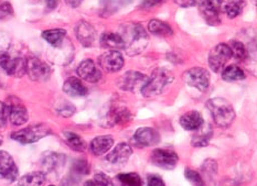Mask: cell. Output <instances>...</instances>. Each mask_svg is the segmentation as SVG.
Returning <instances> with one entry per match:
<instances>
[{
    "label": "cell",
    "mask_w": 257,
    "mask_h": 186,
    "mask_svg": "<svg viewBox=\"0 0 257 186\" xmlns=\"http://www.w3.org/2000/svg\"><path fill=\"white\" fill-rule=\"evenodd\" d=\"M119 35L125 43L124 50L131 56L141 54L148 46L149 38L147 32L139 24H128L124 26Z\"/></svg>",
    "instance_id": "cell-1"
},
{
    "label": "cell",
    "mask_w": 257,
    "mask_h": 186,
    "mask_svg": "<svg viewBox=\"0 0 257 186\" xmlns=\"http://www.w3.org/2000/svg\"><path fill=\"white\" fill-rule=\"evenodd\" d=\"M175 80L172 73L168 70L158 67L153 73L152 76L147 78L146 83L142 87V94L145 97H154L165 92V89L168 87Z\"/></svg>",
    "instance_id": "cell-2"
},
{
    "label": "cell",
    "mask_w": 257,
    "mask_h": 186,
    "mask_svg": "<svg viewBox=\"0 0 257 186\" xmlns=\"http://www.w3.org/2000/svg\"><path fill=\"white\" fill-rule=\"evenodd\" d=\"M206 106H208L212 118L219 127L227 128L235 119V111H234L233 106L230 101L224 98H211L208 100Z\"/></svg>",
    "instance_id": "cell-3"
},
{
    "label": "cell",
    "mask_w": 257,
    "mask_h": 186,
    "mask_svg": "<svg viewBox=\"0 0 257 186\" xmlns=\"http://www.w3.org/2000/svg\"><path fill=\"white\" fill-rule=\"evenodd\" d=\"M50 133H51V130H50V128L48 126L36 125V126L28 127L14 132L11 134V138L16 141H18L20 143L29 144V143L37 142V141L47 137Z\"/></svg>",
    "instance_id": "cell-4"
},
{
    "label": "cell",
    "mask_w": 257,
    "mask_h": 186,
    "mask_svg": "<svg viewBox=\"0 0 257 186\" xmlns=\"http://www.w3.org/2000/svg\"><path fill=\"white\" fill-rule=\"evenodd\" d=\"M183 81L187 85L205 92L210 85V74L202 67H192L183 73Z\"/></svg>",
    "instance_id": "cell-5"
},
{
    "label": "cell",
    "mask_w": 257,
    "mask_h": 186,
    "mask_svg": "<svg viewBox=\"0 0 257 186\" xmlns=\"http://www.w3.org/2000/svg\"><path fill=\"white\" fill-rule=\"evenodd\" d=\"M232 58V52L227 44L220 43L211 50L209 54V66L211 70L219 73L224 69L227 61Z\"/></svg>",
    "instance_id": "cell-6"
},
{
    "label": "cell",
    "mask_w": 257,
    "mask_h": 186,
    "mask_svg": "<svg viewBox=\"0 0 257 186\" xmlns=\"http://www.w3.org/2000/svg\"><path fill=\"white\" fill-rule=\"evenodd\" d=\"M27 60L20 56H11L9 54L0 55V67L6 74L21 77L26 74Z\"/></svg>",
    "instance_id": "cell-7"
},
{
    "label": "cell",
    "mask_w": 257,
    "mask_h": 186,
    "mask_svg": "<svg viewBox=\"0 0 257 186\" xmlns=\"http://www.w3.org/2000/svg\"><path fill=\"white\" fill-rule=\"evenodd\" d=\"M222 0H198L200 13L210 26L220 25Z\"/></svg>",
    "instance_id": "cell-8"
},
{
    "label": "cell",
    "mask_w": 257,
    "mask_h": 186,
    "mask_svg": "<svg viewBox=\"0 0 257 186\" xmlns=\"http://www.w3.org/2000/svg\"><path fill=\"white\" fill-rule=\"evenodd\" d=\"M26 73L32 81L42 82L47 81L51 75L50 66L38 58H30L27 60Z\"/></svg>",
    "instance_id": "cell-9"
},
{
    "label": "cell",
    "mask_w": 257,
    "mask_h": 186,
    "mask_svg": "<svg viewBox=\"0 0 257 186\" xmlns=\"http://www.w3.org/2000/svg\"><path fill=\"white\" fill-rule=\"evenodd\" d=\"M150 157L156 166L164 170H173L179 161L178 154L170 149H155Z\"/></svg>",
    "instance_id": "cell-10"
},
{
    "label": "cell",
    "mask_w": 257,
    "mask_h": 186,
    "mask_svg": "<svg viewBox=\"0 0 257 186\" xmlns=\"http://www.w3.org/2000/svg\"><path fill=\"white\" fill-rule=\"evenodd\" d=\"M8 106V119L14 126H22L29 119V114L25 107L18 98H10L8 103H6Z\"/></svg>",
    "instance_id": "cell-11"
},
{
    "label": "cell",
    "mask_w": 257,
    "mask_h": 186,
    "mask_svg": "<svg viewBox=\"0 0 257 186\" xmlns=\"http://www.w3.org/2000/svg\"><path fill=\"white\" fill-rule=\"evenodd\" d=\"M160 140L159 133L157 130L150 127L139 128L134 134L133 142L138 148H146V146L156 145Z\"/></svg>",
    "instance_id": "cell-12"
},
{
    "label": "cell",
    "mask_w": 257,
    "mask_h": 186,
    "mask_svg": "<svg viewBox=\"0 0 257 186\" xmlns=\"http://www.w3.org/2000/svg\"><path fill=\"white\" fill-rule=\"evenodd\" d=\"M99 65L108 73L118 72L124 66V58L119 51H108L99 56Z\"/></svg>",
    "instance_id": "cell-13"
},
{
    "label": "cell",
    "mask_w": 257,
    "mask_h": 186,
    "mask_svg": "<svg viewBox=\"0 0 257 186\" xmlns=\"http://www.w3.org/2000/svg\"><path fill=\"white\" fill-rule=\"evenodd\" d=\"M147 81L146 75H144L143 73L130 71L125 73L122 77L119 80V87L124 91L134 92L138 87H143V85Z\"/></svg>",
    "instance_id": "cell-14"
},
{
    "label": "cell",
    "mask_w": 257,
    "mask_h": 186,
    "mask_svg": "<svg viewBox=\"0 0 257 186\" xmlns=\"http://www.w3.org/2000/svg\"><path fill=\"white\" fill-rule=\"evenodd\" d=\"M0 175L13 182L18 176V167L8 152L0 151Z\"/></svg>",
    "instance_id": "cell-15"
},
{
    "label": "cell",
    "mask_w": 257,
    "mask_h": 186,
    "mask_svg": "<svg viewBox=\"0 0 257 186\" xmlns=\"http://www.w3.org/2000/svg\"><path fill=\"white\" fill-rule=\"evenodd\" d=\"M77 75L89 83H96L102 78V73L92 60H84L77 66Z\"/></svg>",
    "instance_id": "cell-16"
},
{
    "label": "cell",
    "mask_w": 257,
    "mask_h": 186,
    "mask_svg": "<svg viewBox=\"0 0 257 186\" xmlns=\"http://www.w3.org/2000/svg\"><path fill=\"white\" fill-rule=\"evenodd\" d=\"M132 154L133 150L131 148V145L121 142L119 144H117L115 148L109 152L108 155L106 156V159H107V161L111 163V164L120 165L125 164V163L130 160Z\"/></svg>",
    "instance_id": "cell-17"
},
{
    "label": "cell",
    "mask_w": 257,
    "mask_h": 186,
    "mask_svg": "<svg viewBox=\"0 0 257 186\" xmlns=\"http://www.w3.org/2000/svg\"><path fill=\"white\" fill-rule=\"evenodd\" d=\"M75 35L77 40L83 47H91L95 40V29L86 21H80L75 27Z\"/></svg>",
    "instance_id": "cell-18"
},
{
    "label": "cell",
    "mask_w": 257,
    "mask_h": 186,
    "mask_svg": "<svg viewBox=\"0 0 257 186\" xmlns=\"http://www.w3.org/2000/svg\"><path fill=\"white\" fill-rule=\"evenodd\" d=\"M191 139V144L194 148H204L209 144L210 140L213 137V128L209 123H204L197 130Z\"/></svg>",
    "instance_id": "cell-19"
},
{
    "label": "cell",
    "mask_w": 257,
    "mask_h": 186,
    "mask_svg": "<svg viewBox=\"0 0 257 186\" xmlns=\"http://www.w3.org/2000/svg\"><path fill=\"white\" fill-rule=\"evenodd\" d=\"M114 145V139L111 136H99L94 138L92 140L91 144H89V149H91L92 153L96 156H100L111 149Z\"/></svg>",
    "instance_id": "cell-20"
},
{
    "label": "cell",
    "mask_w": 257,
    "mask_h": 186,
    "mask_svg": "<svg viewBox=\"0 0 257 186\" xmlns=\"http://www.w3.org/2000/svg\"><path fill=\"white\" fill-rule=\"evenodd\" d=\"M100 44L105 49L109 51H119L125 49V43L119 33L104 32L100 36Z\"/></svg>",
    "instance_id": "cell-21"
},
{
    "label": "cell",
    "mask_w": 257,
    "mask_h": 186,
    "mask_svg": "<svg viewBox=\"0 0 257 186\" xmlns=\"http://www.w3.org/2000/svg\"><path fill=\"white\" fill-rule=\"evenodd\" d=\"M63 92L72 97H83L87 95V88L77 77H70L64 82Z\"/></svg>",
    "instance_id": "cell-22"
},
{
    "label": "cell",
    "mask_w": 257,
    "mask_h": 186,
    "mask_svg": "<svg viewBox=\"0 0 257 186\" xmlns=\"http://www.w3.org/2000/svg\"><path fill=\"white\" fill-rule=\"evenodd\" d=\"M180 125L184 130H197L203 125V118L200 112L191 110L181 116Z\"/></svg>",
    "instance_id": "cell-23"
},
{
    "label": "cell",
    "mask_w": 257,
    "mask_h": 186,
    "mask_svg": "<svg viewBox=\"0 0 257 186\" xmlns=\"http://www.w3.org/2000/svg\"><path fill=\"white\" fill-rule=\"evenodd\" d=\"M245 7V0H224L222 2L221 10L228 18L234 19L243 13Z\"/></svg>",
    "instance_id": "cell-24"
},
{
    "label": "cell",
    "mask_w": 257,
    "mask_h": 186,
    "mask_svg": "<svg viewBox=\"0 0 257 186\" xmlns=\"http://www.w3.org/2000/svg\"><path fill=\"white\" fill-rule=\"evenodd\" d=\"M65 163L64 154L57 153V152H47L42 156V165L48 171H54L57 168L63 166Z\"/></svg>",
    "instance_id": "cell-25"
},
{
    "label": "cell",
    "mask_w": 257,
    "mask_h": 186,
    "mask_svg": "<svg viewBox=\"0 0 257 186\" xmlns=\"http://www.w3.org/2000/svg\"><path fill=\"white\" fill-rule=\"evenodd\" d=\"M65 37L66 31L63 29H52L42 32V38L54 48H60L62 46Z\"/></svg>",
    "instance_id": "cell-26"
},
{
    "label": "cell",
    "mask_w": 257,
    "mask_h": 186,
    "mask_svg": "<svg viewBox=\"0 0 257 186\" xmlns=\"http://www.w3.org/2000/svg\"><path fill=\"white\" fill-rule=\"evenodd\" d=\"M46 181L47 177L44 173L31 172L26 174V175H24L19 179L18 186H43L46 184Z\"/></svg>",
    "instance_id": "cell-27"
},
{
    "label": "cell",
    "mask_w": 257,
    "mask_h": 186,
    "mask_svg": "<svg viewBox=\"0 0 257 186\" xmlns=\"http://www.w3.org/2000/svg\"><path fill=\"white\" fill-rule=\"evenodd\" d=\"M148 30L152 32L153 35L158 37H170L173 33L171 27L168 24H166V22L160 21L158 19L149 21Z\"/></svg>",
    "instance_id": "cell-28"
},
{
    "label": "cell",
    "mask_w": 257,
    "mask_h": 186,
    "mask_svg": "<svg viewBox=\"0 0 257 186\" xmlns=\"http://www.w3.org/2000/svg\"><path fill=\"white\" fill-rule=\"evenodd\" d=\"M63 136L66 144H68L72 150H74L76 152H83L86 150V142L79 136V134L66 131L63 133Z\"/></svg>",
    "instance_id": "cell-29"
},
{
    "label": "cell",
    "mask_w": 257,
    "mask_h": 186,
    "mask_svg": "<svg viewBox=\"0 0 257 186\" xmlns=\"http://www.w3.org/2000/svg\"><path fill=\"white\" fill-rule=\"evenodd\" d=\"M131 120V112L125 107H116L113 110H110L109 121L113 125H122Z\"/></svg>",
    "instance_id": "cell-30"
},
{
    "label": "cell",
    "mask_w": 257,
    "mask_h": 186,
    "mask_svg": "<svg viewBox=\"0 0 257 186\" xmlns=\"http://www.w3.org/2000/svg\"><path fill=\"white\" fill-rule=\"evenodd\" d=\"M222 78L226 82H235L241 81L245 78L244 71L236 65H230L224 69L222 73Z\"/></svg>",
    "instance_id": "cell-31"
},
{
    "label": "cell",
    "mask_w": 257,
    "mask_h": 186,
    "mask_svg": "<svg viewBox=\"0 0 257 186\" xmlns=\"http://www.w3.org/2000/svg\"><path fill=\"white\" fill-rule=\"evenodd\" d=\"M121 186H142V177L135 172L118 174L116 177Z\"/></svg>",
    "instance_id": "cell-32"
},
{
    "label": "cell",
    "mask_w": 257,
    "mask_h": 186,
    "mask_svg": "<svg viewBox=\"0 0 257 186\" xmlns=\"http://www.w3.org/2000/svg\"><path fill=\"white\" fill-rule=\"evenodd\" d=\"M201 176L206 179H213L217 174V163L213 159L205 160L201 165ZM203 178V179H204Z\"/></svg>",
    "instance_id": "cell-33"
},
{
    "label": "cell",
    "mask_w": 257,
    "mask_h": 186,
    "mask_svg": "<svg viewBox=\"0 0 257 186\" xmlns=\"http://www.w3.org/2000/svg\"><path fill=\"white\" fill-rule=\"evenodd\" d=\"M227 46L231 49L232 56H234L236 60L244 61L247 59V56H248L247 49L245 48V46L242 42L236 41V40H232L230 42V44H227Z\"/></svg>",
    "instance_id": "cell-34"
},
{
    "label": "cell",
    "mask_w": 257,
    "mask_h": 186,
    "mask_svg": "<svg viewBox=\"0 0 257 186\" xmlns=\"http://www.w3.org/2000/svg\"><path fill=\"white\" fill-rule=\"evenodd\" d=\"M84 186H114V183L108 175L100 172L95 174L94 178L91 181H87Z\"/></svg>",
    "instance_id": "cell-35"
},
{
    "label": "cell",
    "mask_w": 257,
    "mask_h": 186,
    "mask_svg": "<svg viewBox=\"0 0 257 186\" xmlns=\"http://www.w3.org/2000/svg\"><path fill=\"white\" fill-rule=\"evenodd\" d=\"M184 176L189 181V183L192 186H204V179L201 176V174L197 171L192 170V168H186L184 170Z\"/></svg>",
    "instance_id": "cell-36"
},
{
    "label": "cell",
    "mask_w": 257,
    "mask_h": 186,
    "mask_svg": "<svg viewBox=\"0 0 257 186\" xmlns=\"http://www.w3.org/2000/svg\"><path fill=\"white\" fill-rule=\"evenodd\" d=\"M99 4L102 6V13L106 16H111L118 10L120 0H100Z\"/></svg>",
    "instance_id": "cell-37"
},
{
    "label": "cell",
    "mask_w": 257,
    "mask_h": 186,
    "mask_svg": "<svg viewBox=\"0 0 257 186\" xmlns=\"http://www.w3.org/2000/svg\"><path fill=\"white\" fill-rule=\"evenodd\" d=\"M89 172V165L86 160H77L73 165V174L75 176L82 177L87 175Z\"/></svg>",
    "instance_id": "cell-38"
},
{
    "label": "cell",
    "mask_w": 257,
    "mask_h": 186,
    "mask_svg": "<svg viewBox=\"0 0 257 186\" xmlns=\"http://www.w3.org/2000/svg\"><path fill=\"white\" fill-rule=\"evenodd\" d=\"M57 111L58 114L62 117H71L72 115H74L75 107L72 104H70L69 101H64V103H62L58 107Z\"/></svg>",
    "instance_id": "cell-39"
},
{
    "label": "cell",
    "mask_w": 257,
    "mask_h": 186,
    "mask_svg": "<svg viewBox=\"0 0 257 186\" xmlns=\"http://www.w3.org/2000/svg\"><path fill=\"white\" fill-rule=\"evenodd\" d=\"M8 120V106L6 103L0 101V128L6 126Z\"/></svg>",
    "instance_id": "cell-40"
},
{
    "label": "cell",
    "mask_w": 257,
    "mask_h": 186,
    "mask_svg": "<svg viewBox=\"0 0 257 186\" xmlns=\"http://www.w3.org/2000/svg\"><path fill=\"white\" fill-rule=\"evenodd\" d=\"M147 186H166L164 179L156 174H150L147 177Z\"/></svg>",
    "instance_id": "cell-41"
},
{
    "label": "cell",
    "mask_w": 257,
    "mask_h": 186,
    "mask_svg": "<svg viewBox=\"0 0 257 186\" xmlns=\"http://www.w3.org/2000/svg\"><path fill=\"white\" fill-rule=\"evenodd\" d=\"M175 3L180 6V7L188 8V7H193V6H197L198 0H175Z\"/></svg>",
    "instance_id": "cell-42"
},
{
    "label": "cell",
    "mask_w": 257,
    "mask_h": 186,
    "mask_svg": "<svg viewBox=\"0 0 257 186\" xmlns=\"http://www.w3.org/2000/svg\"><path fill=\"white\" fill-rule=\"evenodd\" d=\"M8 46H9V40L6 38L4 33L0 31V53L5 52L6 49L8 48Z\"/></svg>",
    "instance_id": "cell-43"
},
{
    "label": "cell",
    "mask_w": 257,
    "mask_h": 186,
    "mask_svg": "<svg viewBox=\"0 0 257 186\" xmlns=\"http://www.w3.org/2000/svg\"><path fill=\"white\" fill-rule=\"evenodd\" d=\"M13 8H11V5L6 3V4H2L0 5V14H3L4 16H9L13 15Z\"/></svg>",
    "instance_id": "cell-44"
},
{
    "label": "cell",
    "mask_w": 257,
    "mask_h": 186,
    "mask_svg": "<svg viewBox=\"0 0 257 186\" xmlns=\"http://www.w3.org/2000/svg\"><path fill=\"white\" fill-rule=\"evenodd\" d=\"M65 4L69 6L71 8H77L80 7L81 4L83 3V0H64Z\"/></svg>",
    "instance_id": "cell-45"
},
{
    "label": "cell",
    "mask_w": 257,
    "mask_h": 186,
    "mask_svg": "<svg viewBox=\"0 0 257 186\" xmlns=\"http://www.w3.org/2000/svg\"><path fill=\"white\" fill-rule=\"evenodd\" d=\"M46 3L50 9H55L58 7L59 0H46Z\"/></svg>",
    "instance_id": "cell-46"
},
{
    "label": "cell",
    "mask_w": 257,
    "mask_h": 186,
    "mask_svg": "<svg viewBox=\"0 0 257 186\" xmlns=\"http://www.w3.org/2000/svg\"><path fill=\"white\" fill-rule=\"evenodd\" d=\"M2 143H3V139H2V137H0V145H2Z\"/></svg>",
    "instance_id": "cell-47"
},
{
    "label": "cell",
    "mask_w": 257,
    "mask_h": 186,
    "mask_svg": "<svg viewBox=\"0 0 257 186\" xmlns=\"http://www.w3.org/2000/svg\"><path fill=\"white\" fill-rule=\"evenodd\" d=\"M50 186H54V185H50Z\"/></svg>",
    "instance_id": "cell-48"
}]
</instances>
